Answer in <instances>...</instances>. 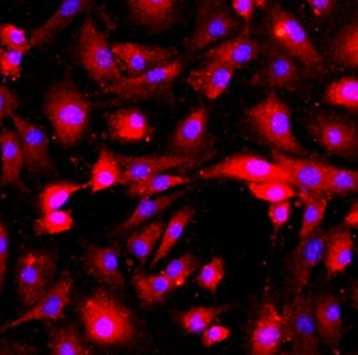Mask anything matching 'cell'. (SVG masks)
Segmentation results:
<instances>
[{
    "instance_id": "836d02e7",
    "label": "cell",
    "mask_w": 358,
    "mask_h": 355,
    "mask_svg": "<svg viewBox=\"0 0 358 355\" xmlns=\"http://www.w3.org/2000/svg\"><path fill=\"white\" fill-rule=\"evenodd\" d=\"M164 222L157 221L142 227L141 230H136L127 239V250L134 255L141 265L149 259L150 255L157 247V243L164 234Z\"/></svg>"
},
{
    "instance_id": "d4e9b609",
    "label": "cell",
    "mask_w": 358,
    "mask_h": 355,
    "mask_svg": "<svg viewBox=\"0 0 358 355\" xmlns=\"http://www.w3.org/2000/svg\"><path fill=\"white\" fill-rule=\"evenodd\" d=\"M85 262L96 280L113 289H124V278L120 271V250L117 247L90 245L85 252Z\"/></svg>"
},
{
    "instance_id": "8fae6325",
    "label": "cell",
    "mask_w": 358,
    "mask_h": 355,
    "mask_svg": "<svg viewBox=\"0 0 358 355\" xmlns=\"http://www.w3.org/2000/svg\"><path fill=\"white\" fill-rule=\"evenodd\" d=\"M238 20L230 14L222 1H202L196 10L194 30L187 42V48L190 52H199L230 38L238 29Z\"/></svg>"
},
{
    "instance_id": "603a6c76",
    "label": "cell",
    "mask_w": 358,
    "mask_h": 355,
    "mask_svg": "<svg viewBox=\"0 0 358 355\" xmlns=\"http://www.w3.org/2000/svg\"><path fill=\"white\" fill-rule=\"evenodd\" d=\"M130 16L135 23L152 32L169 30L177 17L176 0H130Z\"/></svg>"
},
{
    "instance_id": "74e56055",
    "label": "cell",
    "mask_w": 358,
    "mask_h": 355,
    "mask_svg": "<svg viewBox=\"0 0 358 355\" xmlns=\"http://www.w3.org/2000/svg\"><path fill=\"white\" fill-rule=\"evenodd\" d=\"M320 163V167L324 173L325 179V194L343 196L348 194H355L358 191V173L353 170L340 168L331 166L327 162Z\"/></svg>"
},
{
    "instance_id": "7a4b0ae2",
    "label": "cell",
    "mask_w": 358,
    "mask_h": 355,
    "mask_svg": "<svg viewBox=\"0 0 358 355\" xmlns=\"http://www.w3.org/2000/svg\"><path fill=\"white\" fill-rule=\"evenodd\" d=\"M43 108L62 146L74 147L83 139L90 124L91 104L70 78L47 92Z\"/></svg>"
},
{
    "instance_id": "f6af8a7d",
    "label": "cell",
    "mask_w": 358,
    "mask_h": 355,
    "mask_svg": "<svg viewBox=\"0 0 358 355\" xmlns=\"http://www.w3.org/2000/svg\"><path fill=\"white\" fill-rule=\"evenodd\" d=\"M249 190L257 199L268 203H278L297 196V190L282 182H266V183H249Z\"/></svg>"
},
{
    "instance_id": "f907efd6",
    "label": "cell",
    "mask_w": 358,
    "mask_h": 355,
    "mask_svg": "<svg viewBox=\"0 0 358 355\" xmlns=\"http://www.w3.org/2000/svg\"><path fill=\"white\" fill-rule=\"evenodd\" d=\"M268 214L270 221L275 227V230H280L285 223L289 221V218L292 215V203L289 201L271 203L268 206Z\"/></svg>"
},
{
    "instance_id": "8d00e7d4",
    "label": "cell",
    "mask_w": 358,
    "mask_h": 355,
    "mask_svg": "<svg viewBox=\"0 0 358 355\" xmlns=\"http://www.w3.org/2000/svg\"><path fill=\"white\" fill-rule=\"evenodd\" d=\"M50 350L51 355H95L74 325L64 326L52 331Z\"/></svg>"
},
{
    "instance_id": "44dd1931",
    "label": "cell",
    "mask_w": 358,
    "mask_h": 355,
    "mask_svg": "<svg viewBox=\"0 0 358 355\" xmlns=\"http://www.w3.org/2000/svg\"><path fill=\"white\" fill-rule=\"evenodd\" d=\"M271 155L273 163L284 170L294 189H299V191L325 194V179L318 161L294 158L280 151H273Z\"/></svg>"
},
{
    "instance_id": "4fadbf2b",
    "label": "cell",
    "mask_w": 358,
    "mask_h": 355,
    "mask_svg": "<svg viewBox=\"0 0 358 355\" xmlns=\"http://www.w3.org/2000/svg\"><path fill=\"white\" fill-rule=\"evenodd\" d=\"M265 64L253 75L252 86L290 91H299L303 87V74L290 55L273 43L265 47Z\"/></svg>"
},
{
    "instance_id": "7bdbcfd3",
    "label": "cell",
    "mask_w": 358,
    "mask_h": 355,
    "mask_svg": "<svg viewBox=\"0 0 358 355\" xmlns=\"http://www.w3.org/2000/svg\"><path fill=\"white\" fill-rule=\"evenodd\" d=\"M74 226V217L70 210H57L43 212L35 222V231L39 236H55L71 230Z\"/></svg>"
},
{
    "instance_id": "e0dca14e",
    "label": "cell",
    "mask_w": 358,
    "mask_h": 355,
    "mask_svg": "<svg viewBox=\"0 0 358 355\" xmlns=\"http://www.w3.org/2000/svg\"><path fill=\"white\" fill-rule=\"evenodd\" d=\"M120 166L124 167L122 184H131L146 178L166 174L171 170L186 171L196 167L199 162L178 155H146V157H123L117 155Z\"/></svg>"
},
{
    "instance_id": "30bf717a",
    "label": "cell",
    "mask_w": 358,
    "mask_h": 355,
    "mask_svg": "<svg viewBox=\"0 0 358 355\" xmlns=\"http://www.w3.org/2000/svg\"><path fill=\"white\" fill-rule=\"evenodd\" d=\"M57 254L52 252H27L17 263V296L26 307L34 306L48 290L57 271Z\"/></svg>"
},
{
    "instance_id": "277c9868",
    "label": "cell",
    "mask_w": 358,
    "mask_h": 355,
    "mask_svg": "<svg viewBox=\"0 0 358 355\" xmlns=\"http://www.w3.org/2000/svg\"><path fill=\"white\" fill-rule=\"evenodd\" d=\"M246 120L257 136L275 151L305 154V148L293 133L292 110L275 92H270L262 102L250 107L246 111Z\"/></svg>"
},
{
    "instance_id": "d6986e66",
    "label": "cell",
    "mask_w": 358,
    "mask_h": 355,
    "mask_svg": "<svg viewBox=\"0 0 358 355\" xmlns=\"http://www.w3.org/2000/svg\"><path fill=\"white\" fill-rule=\"evenodd\" d=\"M11 119L15 124L27 170L32 174L50 171L52 168V161L50 157L48 139L45 130L15 114L11 115Z\"/></svg>"
},
{
    "instance_id": "681fc988",
    "label": "cell",
    "mask_w": 358,
    "mask_h": 355,
    "mask_svg": "<svg viewBox=\"0 0 358 355\" xmlns=\"http://www.w3.org/2000/svg\"><path fill=\"white\" fill-rule=\"evenodd\" d=\"M10 259V237L6 224L0 219V294L4 289Z\"/></svg>"
},
{
    "instance_id": "5b68a950",
    "label": "cell",
    "mask_w": 358,
    "mask_h": 355,
    "mask_svg": "<svg viewBox=\"0 0 358 355\" xmlns=\"http://www.w3.org/2000/svg\"><path fill=\"white\" fill-rule=\"evenodd\" d=\"M78 58L82 67L102 87L123 78L107 36L87 17L78 34Z\"/></svg>"
},
{
    "instance_id": "f35d334b",
    "label": "cell",
    "mask_w": 358,
    "mask_h": 355,
    "mask_svg": "<svg viewBox=\"0 0 358 355\" xmlns=\"http://www.w3.org/2000/svg\"><path fill=\"white\" fill-rule=\"evenodd\" d=\"M189 182L190 179L183 175L158 174L154 177L146 178L141 182L127 184V194L133 198L145 199V198H150L151 195H157L182 184H187Z\"/></svg>"
},
{
    "instance_id": "2e32d148",
    "label": "cell",
    "mask_w": 358,
    "mask_h": 355,
    "mask_svg": "<svg viewBox=\"0 0 358 355\" xmlns=\"http://www.w3.org/2000/svg\"><path fill=\"white\" fill-rule=\"evenodd\" d=\"M325 237L327 231L322 227H318L308 237L299 239L290 258V283L294 296L303 294L314 267L324 259Z\"/></svg>"
},
{
    "instance_id": "6f0895ef",
    "label": "cell",
    "mask_w": 358,
    "mask_h": 355,
    "mask_svg": "<svg viewBox=\"0 0 358 355\" xmlns=\"http://www.w3.org/2000/svg\"><path fill=\"white\" fill-rule=\"evenodd\" d=\"M343 226L346 227V229H355V227H357L358 226V202H353V205H352V208H349V211H348V214L345 215V218H343Z\"/></svg>"
},
{
    "instance_id": "7402d4cb",
    "label": "cell",
    "mask_w": 358,
    "mask_h": 355,
    "mask_svg": "<svg viewBox=\"0 0 358 355\" xmlns=\"http://www.w3.org/2000/svg\"><path fill=\"white\" fill-rule=\"evenodd\" d=\"M259 54V45L252 38L250 27L246 26L245 30L238 36L224 42L222 45L213 47L208 52L203 54L206 63H218L226 64L237 68L257 59Z\"/></svg>"
},
{
    "instance_id": "9a60e30c",
    "label": "cell",
    "mask_w": 358,
    "mask_h": 355,
    "mask_svg": "<svg viewBox=\"0 0 358 355\" xmlns=\"http://www.w3.org/2000/svg\"><path fill=\"white\" fill-rule=\"evenodd\" d=\"M111 50L120 73H124L127 78L145 74L169 64L177 59L178 55L174 48L141 43H115L111 45Z\"/></svg>"
},
{
    "instance_id": "9c48e42d",
    "label": "cell",
    "mask_w": 358,
    "mask_h": 355,
    "mask_svg": "<svg viewBox=\"0 0 358 355\" xmlns=\"http://www.w3.org/2000/svg\"><path fill=\"white\" fill-rule=\"evenodd\" d=\"M284 338L292 343L294 355H320V338L309 296H294L281 314Z\"/></svg>"
},
{
    "instance_id": "db71d44e",
    "label": "cell",
    "mask_w": 358,
    "mask_h": 355,
    "mask_svg": "<svg viewBox=\"0 0 358 355\" xmlns=\"http://www.w3.org/2000/svg\"><path fill=\"white\" fill-rule=\"evenodd\" d=\"M17 98L10 89L0 86V122L6 117H11L17 107Z\"/></svg>"
},
{
    "instance_id": "d590c367",
    "label": "cell",
    "mask_w": 358,
    "mask_h": 355,
    "mask_svg": "<svg viewBox=\"0 0 358 355\" xmlns=\"http://www.w3.org/2000/svg\"><path fill=\"white\" fill-rule=\"evenodd\" d=\"M133 284L138 298L146 306H154L164 302L166 296L174 291L170 282L162 274L148 275L143 273H136L133 278Z\"/></svg>"
},
{
    "instance_id": "680465c9",
    "label": "cell",
    "mask_w": 358,
    "mask_h": 355,
    "mask_svg": "<svg viewBox=\"0 0 358 355\" xmlns=\"http://www.w3.org/2000/svg\"><path fill=\"white\" fill-rule=\"evenodd\" d=\"M282 355H286V354H282Z\"/></svg>"
},
{
    "instance_id": "c3c4849f",
    "label": "cell",
    "mask_w": 358,
    "mask_h": 355,
    "mask_svg": "<svg viewBox=\"0 0 358 355\" xmlns=\"http://www.w3.org/2000/svg\"><path fill=\"white\" fill-rule=\"evenodd\" d=\"M23 55L24 54L22 52L0 48V74L13 80L19 79L22 73Z\"/></svg>"
},
{
    "instance_id": "52a82bcc",
    "label": "cell",
    "mask_w": 358,
    "mask_h": 355,
    "mask_svg": "<svg viewBox=\"0 0 358 355\" xmlns=\"http://www.w3.org/2000/svg\"><path fill=\"white\" fill-rule=\"evenodd\" d=\"M199 178L210 179H238L248 183L282 182L290 183V178L275 163L255 155L237 154L199 171Z\"/></svg>"
},
{
    "instance_id": "ffe728a7",
    "label": "cell",
    "mask_w": 358,
    "mask_h": 355,
    "mask_svg": "<svg viewBox=\"0 0 358 355\" xmlns=\"http://www.w3.org/2000/svg\"><path fill=\"white\" fill-rule=\"evenodd\" d=\"M313 312L318 338L338 353L343 334L341 300L333 294H321L314 302Z\"/></svg>"
},
{
    "instance_id": "f546056e",
    "label": "cell",
    "mask_w": 358,
    "mask_h": 355,
    "mask_svg": "<svg viewBox=\"0 0 358 355\" xmlns=\"http://www.w3.org/2000/svg\"><path fill=\"white\" fill-rule=\"evenodd\" d=\"M123 170L117 155L110 148L102 147L99 157L91 168L89 186L91 193H99L115 184H122Z\"/></svg>"
},
{
    "instance_id": "816d5d0a",
    "label": "cell",
    "mask_w": 358,
    "mask_h": 355,
    "mask_svg": "<svg viewBox=\"0 0 358 355\" xmlns=\"http://www.w3.org/2000/svg\"><path fill=\"white\" fill-rule=\"evenodd\" d=\"M230 334H231V330L226 326H210L202 333V343L205 347H211L217 343H221L227 340L230 337Z\"/></svg>"
},
{
    "instance_id": "83f0119b",
    "label": "cell",
    "mask_w": 358,
    "mask_h": 355,
    "mask_svg": "<svg viewBox=\"0 0 358 355\" xmlns=\"http://www.w3.org/2000/svg\"><path fill=\"white\" fill-rule=\"evenodd\" d=\"M0 186H16L22 191H26L20 179L24 167V155L17 133L11 130H4L0 133Z\"/></svg>"
},
{
    "instance_id": "ee69618b",
    "label": "cell",
    "mask_w": 358,
    "mask_h": 355,
    "mask_svg": "<svg viewBox=\"0 0 358 355\" xmlns=\"http://www.w3.org/2000/svg\"><path fill=\"white\" fill-rule=\"evenodd\" d=\"M196 267L198 262L195 261L193 254L185 252L177 259H173L170 263H167V266L164 267L161 274L170 282V284L176 290L186 283L190 275L196 270Z\"/></svg>"
},
{
    "instance_id": "7c38bea8",
    "label": "cell",
    "mask_w": 358,
    "mask_h": 355,
    "mask_svg": "<svg viewBox=\"0 0 358 355\" xmlns=\"http://www.w3.org/2000/svg\"><path fill=\"white\" fill-rule=\"evenodd\" d=\"M308 129L329 154L343 158L357 155V126L350 119L334 114H317L309 120Z\"/></svg>"
},
{
    "instance_id": "5bb4252c",
    "label": "cell",
    "mask_w": 358,
    "mask_h": 355,
    "mask_svg": "<svg viewBox=\"0 0 358 355\" xmlns=\"http://www.w3.org/2000/svg\"><path fill=\"white\" fill-rule=\"evenodd\" d=\"M74 278L70 271H63L58 282L45 291L41 299L14 321L0 326V333L36 321H58L71 300Z\"/></svg>"
},
{
    "instance_id": "7dc6e473",
    "label": "cell",
    "mask_w": 358,
    "mask_h": 355,
    "mask_svg": "<svg viewBox=\"0 0 358 355\" xmlns=\"http://www.w3.org/2000/svg\"><path fill=\"white\" fill-rule=\"evenodd\" d=\"M0 43L6 45L7 50L22 54H27L31 48L30 41L24 30L13 23L0 24Z\"/></svg>"
},
{
    "instance_id": "11a10c76",
    "label": "cell",
    "mask_w": 358,
    "mask_h": 355,
    "mask_svg": "<svg viewBox=\"0 0 358 355\" xmlns=\"http://www.w3.org/2000/svg\"><path fill=\"white\" fill-rule=\"evenodd\" d=\"M315 17L324 19L331 14L336 7V1L333 0H309L308 1Z\"/></svg>"
},
{
    "instance_id": "ba28073f",
    "label": "cell",
    "mask_w": 358,
    "mask_h": 355,
    "mask_svg": "<svg viewBox=\"0 0 358 355\" xmlns=\"http://www.w3.org/2000/svg\"><path fill=\"white\" fill-rule=\"evenodd\" d=\"M209 118V108L199 106L179 122L169 143L173 155L190 158L199 163L211 158L214 139L210 135Z\"/></svg>"
},
{
    "instance_id": "8992f818",
    "label": "cell",
    "mask_w": 358,
    "mask_h": 355,
    "mask_svg": "<svg viewBox=\"0 0 358 355\" xmlns=\"http://www.w3.org/2000/svg\"><path fill=\"white\" fill-rule=\"evenodd\" d=\"M183 64L180 59L173 60L169 64L157 67L145 74L122 78L118 82L107 85L103 91L115 95L120 102H139L164 96L173 83L182 74Z\"/></svg>"
},
{
    "instance_id": "cb8c5ba5",
    "label": "cell",
    "mask_w": 358,
    "mask_h": 355,
    "mask_svg": "<svg viewBox=\"0 0 358 355\" xmlns=\"http://www.w3.org/2000/svg\"><path fill=\"white\" fill-rule=\"evenodd\" d=\"M107 127L113 140L127 143L145 140L152 133L146 114L136 107L120 108L111 114L107 119Z\"/></svg>"
},
{
    "instance_id": "f1b7e54d",
    "label": "cell",
    "mask_w": 358,
    "mask_h": 355,
    "mask_svg": "<svg viewBox=\"0 0 358 355\" xmlns=\"http://www.w3.org/2000/svg\"><path fill=\"white\" fill-rule=\"evenodd\" d=\"M355 240L349 229L337 226L327 233L324 259L330 277L343 273L353 261Z\"/></svg>"
},
{
    "instance_id": "4316f807",
    "label": "cell",
    "mask_w": 358,
    "mask_h": 355,
    "mask_svg": "<svg viewBox=\"0 0 358 355\" xmlns=\"http://www.w3.org/2000/svg\"><path fill=\"white\" fill-rule=\"evenodd\" d=\"M236 68L226 64L206 63L201 68L192 71L186 78V83L196 92L205 95L210 101L217 99L229 87Z\"/></svg>"
},
{
    "instance_id": "484cf974",
    "label": "cell",
    "mask_w": 358,
    "mask_h": 355,
    "mask_svg": "<svg viewBox=\"0 0 358 355\" xmlns=\"http://www.w3.org/2000/svg\"><path fill=\"white\" fill-rule=\"evenodd\" d=\"M94 1L89 0H66L60 4L42 27L34 31L31 35V47H42L51 42L60 31L64 30L76 16L91 11Z\"/></svg>"
},
{
    "instance_id": "e575fe53",
    "label": "cell",
    "mask_w": 358,
    "mask_h": 355,
    "mask_svg": "<svg viewBox=\"0 0 358 355\" xmlns=\"http://www.w3.org/2000/svg\"><path fill=\"white\" fill-rule=\"evenodd\" d=\"M297 195L305 205L299 230V239H303L321 226L328 208L329 196L327 194L312 191H297Z\"/></svg>"
},
{
    "instance_id": "ab89813d",
    "label": "cell",
    "mask_w": 358,
    "mask_h": 355,
    "mask_svg": "<svg viewBox=\"0 0 358 355\" xmlns=\"http://www.w3.org/2000/svg\"><path fill=\"white\" fill-rule=\"evenodd\" d=\"M231 306L224 305L217 307H193L179 312L177 315L179 324L187 334H202L211 326L214 319L229 310Z\"/></svg>"
},
{
    "instance_id": "b9f144b4",
    "label": "cell",
    "mask_w": 358,
    "mask_h": 355,
    "mask_svg": "<svg viewBox=\"0 0 358 355\" xmlns=\"http://www.w3.org/2000/svg\"><path fill=\"white\" fill-rule=\"evenodd\" d=\"M325 101L331 106H340L357 111L358 79L356 76H346L329 85L325 92Z\"/></svg>"
},
{
    "instance_id": "1f68e13d",
    "label": "cell",
    "mask_w": 358,
    "mask_h": 355,
    "mask_svg": "<svg viewBox=\"0 0 358 355\" xmlns=\"http://www.w3.org/2000/svg\"><path fill=\"white\" fill-rule=\"evenodd\" d=\"M195 214H196V210L194 208L185 206L171 217L170 222L167 223V226L164 227V233L161 238V245L157 249L154 258L151 259L150 266H155L159 261L164 259L171 252L174 246L178 243L180 237L183 236L189 223L192 222V219L194 218Z\"/></svg>"
},
{
    "instance_id": "4dcf8cb0",
    "label": "cell",
    "mask_w": 358,
    "mask_h": 355,
    "mask_svg": "<svg viewBox=\"0 0 358 355\" xmlns=\"http://www.w3.org/2000/svg\"><path fill=\"white\" fill-rule=\"evenodd\" d=\"M183 194H185V191L169 194V195L158 196V198H145V199H141V202L135 208L134 212L124 222L120 224L114 230V233L115 234H124V233H129V231L134 230L136 227H139L141 224L149 222L150 219L155 218L157 215L164 212V210L169 208V206H171V203L176 202Z\"/></svg>"
},
{
    "instance_id": "ac0fdd59",
    "label": "cell",
    "mask_w": 358,
    "mask_h": 355,
    "mask_svg": "<svg viewBox=\"0 0 358 355\" xmlns=\"http://www.w3.org/2000/svg\"><path fill=\"white\" fill-rule=\"evenodd\" d=\"M284 340L281 314L271 299H266L254 322L250 355H278Z\"/></svg>"
},
{
    "instance_id": "d6a6232c",
    "label": "cell",
    "mask_w": 358,
    "mask_h": 355,
    "mask_svg": "<svg viewBox=\"0 0 358 355\" xmlns=\"http://www.w3.org/2000/svg\"><path fill=\"white\" fill-rule=\"evenodd\" d=\"M330 57L337 64L349 68L358 67V24L352 22L337 34L330 45Z\"/></svg>"
},
{
    "instance_id": "3957f363",
    "label": "cell",
    "mask_w": 358,
    "mask_h": 355,
    "mask_svg": "<svg viewBox=\"0 0 358 355\" xmlns=\"http://www.w3.org/2000/svg\"><path fill=\"white\" fill-rule=\"evenodd\" d=\"M268 30L271 43L299 60L308 74L318 76L327 71L325 58L315 48L303 26L280 3L268 4Z\"/></svg>"
},
{
    "instance_id": "9f6ffc18",
    "label": "cell",
    "mask_w": 358,
    "mask_h": 355,
    "mask_svg": "<svg viewBox=\"0 0 358 355\" xmlns=\"http://www.w3.org/2000/svg\"><path fill=\"white\" fill-rule=\"evenodd\" d=\"M36 350L29 345L6 343L0 345V355H35Z\"/></svg>"
},
{
    "instance_id": "60d3db41",
    "label": "cell",
    "mask_w": 358,
    "mask_h": 355,
    "mask_svg": "<svg viewBox=\"0 0 358 355\" xmlns=\"http://www.w3.org/2000/svg\"><path fill=\"white\" fill-rule=\"evenodd\" d=\"M83 187H85L83 184H78L74 182L50 183L48 186H45L39 195L38 205H39L42 214L60 210L69 202V199L75 193H78Z\"/></svg>"
},
{
    "instance_id": "6da1fadb",
    "label": "cell",
    "mask_w": 358,
    "mask_h": 355,
    "mask_svg": "<svg viewBox=\"0 0 358 355\" xmlns=\"http://www.w3.org/2000/svg\"><path fill=\"white\" fill-rule=\"evenodd\" d=\"M80 317L87 337L101 346H126L136 337L131 311L103 289L83 300Z\"/></svg>"
},
{
    "instance_id": "bcb514c9",
    "label": "cell",
    "mask_w": 358,
    "mask_h": 355,
    "mask_svg": "<svg viewBox=\"0 0 358 355\" xmlns=\"http://www.w3.org/2000/svg\"><path fill=\"white\" fill-rule=\"evenodd\" d=\"M224 277V262L222 256H214L208 265L201 268L196 275V284L211 293H215Z\"/></svg>"
},
{
    "instance_id": "f5cc1de1",
    "label": "cell",
    "mask_w": 358,
    "mask_h": 355,
    "mask_svg": "<svg viewBox=\"0 0 358 355\" xmlns=\"http://www.w3.org/2000/svg\"><path fill=\"white\" fill-rule=\"evenodd\" d=\"M255 7H268V1L265 0H234L233 1V10L236 14L245 19L246 26L250 24V20L253 17Z\"/></svg>"
}]
</instances>
